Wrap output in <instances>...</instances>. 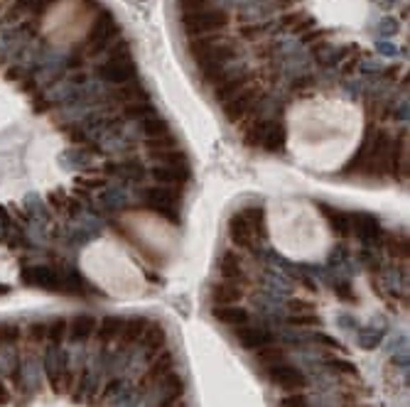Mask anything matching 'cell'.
<instances>
[{
  "instance_id": "6da1fadb",
  "label": "cell",
  "mask_w": 410,
  "mask_h": 407,
  "mask_svg": "<svg viewBox=\"0 0 410 407\" xmlns=\"http://www.w3.org/2000/svg\"><path fill=\"white\" fill-rule=\"evenodd\" d=\"M265 235V211L263 206H244L229 219V238L236 248L255 251L258 240Z\"/></svg>"
},
{
  "instance_id": "7a4b0ae2",
  "label": "cell",
  "mask_w": 410,
  "mask_h": 407,
  "mask_svg": "<svg viewBox=\"0 0 410 407\" xmlns=\"http://www.w3.org/2000/svg\"><path fill=\"white\" fill-rule=\"evenodd\" d=\"M287 142V133L285 126L281 120L273 118H260L249 123L244 131V145L253 147V150H263V152H283Z\"/></svg>"
},
{
  "instance_id": "3957f363",
  "label": "cell",
  "mask_w": 410,
  "mask_h": 407,
  "mask_svg": "<svg viewBox=\"0 0 410 407\" xmlns=\"http://www.w3.org/2000/svg\"><path fill=\"white\" fill-rule=\"evenodd\" d=\"M229 20H231L229 13L219 10V8H204V10L182 13L180 15L182 32L189 37H202V35L221 32L223 27H229Z\"/></svg>"
},
{
  "instance_id": "277c9868",
  "label": "cell",
  "mask_w": 410,
  "mask_h": 407,
  "mask_svg": "<svg viewBox=\"0 0 410 407\" xmlns=\"http://www.w3.org/2000/svg\"><path fill=\"white\" fill-rule=\"evenodd\" d=\"M118 35H120V27H118V22H116L113 13L104 8V10H99V15L94 17L91 30H88L86 37H84V47H88V54L96 57V54L104 52L106 44Z\"/></svg>"
},
{
  "instance_id": "5b68a950",
  "label": "cell",
  "mask_w": 410,
  "mask_h": 407,
  "mask_svg": "<svg viewBox=\"0 0 410 407\" xmlns=\"http://www.w3.org/2000/svg\"><path fill=\"white\" fill-rule=\"evenodd\" d=\"M260 96H263L260 86H249V89H244L239 96H234L229 103H223V115H226L231 123H241V120H246V115L258 108Z\"/></svg>"
},
{
  "instance_id": "8992f818",
  "label": "cell",
  "mask_w": 410,
  "mask_h": 407,
  "mask_svg": "<svg viewBox=\"0 0 410 407\" xmlns=\"http://www.w3.org/2000/svg\"><path fill=\"white\" fill-rule=\"evenodd\" d=\"M192 57H194V62L199 64V69H204V67H223V64H229V62H234V59H239V49H236L231 42H214V44H209V47L194 52Z\"/></svg>"
},
{
  "instance_id": "52a82bcc",
  "label": "cell",
  "mask_w": 410,
  "mask_h": 407,
  "mask_svg": "<svg viewBox=\"0 0 410 407\" xmlns=\"http://www.w3.org/2000/svg\"><path fill=\"white\" fill-rule=\"evenodd\" d=\"M265 373H268V378L276 383L278 388H283V390H287V392H297L307 385L305 373H302L300 368H295V365L283 363V360L276 365H270V368H265Z\"/></svg>"
},
{
  "instance_id": "ba28073f",
  "label": "cell",
  "mask_w": 410,
  "mask_h": 407,
  "mask_svg": "<svg viewBox=\"0 0 410 407\" xmlns=\"http://www.w3.org/2000/svg\"><path fill=\"white\" fill-rule=\"evenodd\" d=\"M352 235H356L361 243H374L384 235L381 221L363 211H352Z\"/></svg>"
},
{
  "instance_id": "9c48e42d",
  "label": "cell",
  "mask_w": 410,
  "mask_h": 407,
  "mask_svg": "<svg viewBox=\"0 0 410 407\" xmlns=\"http://www.w3.org/2000/svg\"><path fill=\"white\" fill-rule=\"evenodd\" d=\"M236 339L244 349L249 351H258L260 346L276 344V334L265 326H253V324H244V326H236Z\"/></svg>"
},
{
  "instance_id": "30bf717a",
  "label": "cell",
  "mask_w": 410,
  "mask_h": 407,
  "mask_svg": "<svg viewBox=\"0 0 410 407\" xmlns=\"http://www.w3.org/2000/svg\"><path fill=\"white\" fill-rule=\"evenodd\" d=\"M150 177L160 184L184 189V184H189V179H192V169H189V165H160V167L150 169Z\"/></svg>"
},
{
  "instance_id": "8fae6325",
  "label": "cell",
  "mask_w": 410,
  "mask_h": 407,
  "mask_svg": "<svg viewBox=\"0 0 410 407\" xmlns=\"http://www.w3.org/2000/svg\"><path fill=\"white\" fill-rule=\"evenodd\" d=\"M96 326H99V319L96 317H91V314H77V317L69 319L67 341H72V344H84V341H88L96 334Z\"/></svg>"
},
{
  "instance_id": "7c38bea8",
  "label": "cell",
  "mask_w": 410,
  "mask_h": 407,
  "mask_svg": "<svg viewBox=\"0 0 410 407\" xmlns=\"http://www.w3.org/2000/svg\"><path fill=\"white\" fill-rule=\"evenodd\" d=\"M135 64L130 62H106L104 67L99 69V76L104 78L106 84L111 86H123V84H130V78L135 76Z\"/></svg>"
},
{
  "instance_id": "4fadbf2b",
  "label": "cell",
  "mask_w": 410,
  "mask_h": 407,
  "mask_svg": "<svg viewBox=\"0 0 410 407\" xmlns=\"http://www.w3.org/2000/svg\"><path fill=\"white\" fill-rule=\"evenodd\" d=\"M244 89H249V74H229L221 84L214 86V99L223 106V103H229L234 96H239Z\"/></svg>"
},
{
  "instance_id": "5bb4252c",
  "label": "cell",
  "mask_w": 410,
  "mask_h": 407,
  "mask_svg": "<svg viewBox=\"0 0 410 407\" xmlns=\"http://www.w3.org/2000/svg\"><path fill=\"white\" fill-rule=\"evenodd\" d=\"M212 314L216 322L226 324V326H244L251 322L249 309L239 307V304H214Z\"/></svg>"
},
{
  "instance_id": "9a60e30c",
  "label": "cell",
  "mask_w": 410,
  "mask_h": 407,
  "mask_svg": "<svg viewBox=\"0 0 410 407\" xmlns=\"http://www.w3.org/2000/svg\"><path fill=\"white\" fill-rule=\"evenodd\" d=\"M145 329H148V319L145 317L123 319V329H120V336H118V346L120 349H130V346L138 344V341L143 339Z\"/></svg>"
},
{
  "instance_id": "2e32d148",
  "label": "cell",
  "mask_w": 410,
  "mask_h": 407,
  "mask_svg": "<svg viewBox=\"0 0 410 407\" xmlns=\"http://www.w3.org/2000/svg\"><path fill=\"white\" fill-rule=\"evenodd\" d=\"M172 368H175V356H172L170 351H162L160 356H155V358L150 360V368H148L145 376H143V388L150 385V383L162 381L167 373H172Z\"/></svg>"
},
{
  "instance_id": "e0dca14e",
  "label": "cell",
  "mask_w": 410,
  "mask_h": 407,
  "mask_svg": "<svg viewBox=\"0 0 410 407\" xmlns=\"http://www.w3.org/2000/svg\"><path fill=\"white\" fill-rule=\"evenodd\" d=\"M320 211L327 216L329 226H332V231L339 235V238L352 235V211L334 209V206H327V204H320Z\"/></svg>"
},
{
  "instance_id": "ac0fdd59",
  "label": "cell",
  "mask_w": 410,
  "mask_h": 407,
  "mask_svg": "<svg viewBox=\"0 0 410 407\" xmlns=\"http://www.w3.org/2000/svg\"><path fill=\"white\" fill-rule=\"evenodd\" d=\"M219 275L226 282H239L244 280V263H241V256L236 251H226L219 258Z\"/></svg>"
},
{
  "instance_id": "d6986e66",
  "label": "cell",
  "mask_w": 410,
  "mask_h": 407,
  "mask_svg": "<svg viewBox=\"0 0 410 407\" xmlns=\"http://www.w3.org/2000/svg\"><path fill=\"white\" fill-rule=\"evenodd\" d=\"M120 329H123V319H120V317H104V319H99L96 336H99L101 349H109L113 341H118Z\"/></svg>"
},
{
  "instance_id": "ffe728a7",
  "label": "cell",
  "mask_w": 410,
  "mask_h": 407,
  "mask_svg": "<svg viewBox=\"0 0 410 407\" xmlns=\"http://www.w3.org/2000/svg\"><path fill=\"white\" fill-rule=\"evenodd\" d=\"M143 349H145V354L150 356H157V351L165 349V341H167V334H165V326L157 322H148V329L145 334H143Z\"/></svg>"
},
{
  "instance_id": "44dd1931",
  "label": "cell",
  "mask_w": 410,
  "mask_h": 407,
  "mask_svg": "<svg viewBox=\"0 0 410 407\" xmlns=\"http://www.w3.org/2000/svg\"><path fill=\"white\" fill-rule=\"evenodd\" d=\"M162 407H170L175 405V402H180V397L184 395V381H182V376H177V373H167L165 378H162Z\"/></svg>"
},
{
  "instance_id": "7402d4cb",
  "label": "cell",
  "mask_w": 410,
  "mask_h": 407,
  "mask_svg": "<svg viewBox=\"0 0 410 407\" xmlns=\"http://www.w3.org/2000/svg\"><path fill=\"white\" fill-rule=\"evenodd\" d=\"M244 297V292H241V288L236 285V282H216L212 288V302L214 304H236L239 299Z\"/></svg>"
},
{
  "instance_id": "603a6c76",
  "label": "cell",
  "mask_w": 410,
  "mask_h": 407,
  "mask_svg": "<svg viewBox=\"0 0 410 407\" xmlns=\"http://www.w3.org/2000/svg\"><path fill=\"white\" fill-rule=\"evenodd\" d=\"M67 326H69V319H64V317L49 319L45 346H49V349H62V344L67 341Z\"/></svg>"
},
{
  "instance_id": "cb8c5ba5",
  "label": "cell",
  "mask_w": 410,
  "mask_h": 407,
  "mask_svg": "<svg viewBox=\"0 0 410 407\" xmlns=\"http://www.w3.org/2000/svg\"><path fill=\"white\" fill-rule=\"evenodd\" d=\"M22 344V326L17 322H0V349H17Z\"/></svg>"
},
{
  "instance_id": "d4e9b609",
  "label": "cell",
  "mask_w": 410,
  "mask_h": 407,
  "mask_svg": "<svg viewBox=\"0 0 410 407\" xmlns=\"http://www.w3.org/2000/svg\"><path fill=\"white\" fill-rule=\"evenodd\" d=\"M150 96H148L145 86L141 84H123L118 91H113V101H123V103H143V101H148Z\"/></svg>"
},
{
  "instance_id": "484cf974",
  "label": "cell",
  "mask_w": 410,
  "mask_h": 407,
  "mask_svg": "<svg viewBox=\"0 0 410 407\" xmlns=\"http://www.w3.org/2000/svg\"><path fill=\"white\" fill-rule=\"evenodd\" d=\"M141 131H143V135H145L148 140H157V138L170 135V123H167L165 118H157V115H152V118L143 120Z\"/></svg>"
},
{
  "instance_id": "4316f807",
  "label": "cell",
  "mask_w": 410,
  "mask_h": 407,
  "mask_svg": "<svg viewBox=\"0 0 410 407\" xmlns=\"http://www.w3.org/2000/svg\"><path fill=\"white\" fill-rule=\"evenodd\" d=\"M152 160H157L160 165H189L187 152L182 147H172V150H155L150 152Z\"/></svg>"
},
{
  "instance_id": "83f0119b",
  "label": "cell",
  "mask_w": 410,
  "mask_h": 407,
  "mask_svg": "<svg viewBox=\"0 0 410 407\" xmlns=\"http://www.w3.org/2000/svg\"><path fill=\"white\" fill-rule=\"evenodd\" d=\"M283 358H285V351H283L278 344H268V346H260L258 349V363L263 365V368H270V365L281 363Z\"/></svg>"
},
{
  "instance_id": "f1b7e54d",
  "label": "cell",
  "mask_w": 410,
  "mask_h": 407,
  "mask_svg": "<svg viewBox=\"0 0 410 407\" xmlns=\"http://www.w3.org/2000/svg\"><path fill=\"white\" fill-rule=\"evenodd\" d=\"M310 17H307V13L305 10H292V13H287V15H283V20H281V25L285 27V30H292V32H305V30H310Z\"/></svg>"
},
{
  "instance_id": "f546056e",
  "label": "cell",
  "mask_w": 410,
  "mask_h": 407,
  "mask_svg": "<svg viewBox=\"0 0 410 407\" xmlns=\"http://www.w3.org/2000/svg\"><path fill=\"white\" fill-rule=\"evenodd\" d=\"M155 115V106L150 101H143V103H125L123 106V118L128 120H141V118H152Z\"/></svg>"
},
{
  "instance_id": "4dcf8cb0",
  "label": "cell",
  "mask_w": 410,
  "mask_h": 407,
  "mask_svg": "<svg viewBox=\"0 0 410 407\" xmlns=\"http://www.w3.org/2000/svg\"><path fill=\"white\" fill-rule=\"evenodd\" d=\"M118 174L123 179H130V182H141V179H145L148 169L143 167L138 160H128V162H123V165H118ZM118 174H116V177H118Z\"/></svg>"
},
{
  "instance_id": "1f68e13d",
  "label": "cell",
  "mask_w": 410,
  "mask_h": 407,
  "mask_svg": "<svg viewBox=\"0 0 410 407\" xmlns=\"http://www.w3.org/2000/svg\"><path fill=\"white\" fill-rule=\"evenodd\" d=\"M324 365H327L332 373H339V376H356V365L347 358H327Z\"/></svg>"
},
{
  "instance_id": "d6a6232c",
  "label": "cell",
  "mask_w": 410,
  "mask_h": 407,
  "mask_svg": "<svg viewBox=\"0 0 410 407\" xmlns=\"http://www.w3.org/2000/svg\"><path fill=\"white\" fill-rule=\"evenodd\" d=\"M287 324H292V326H320V317H317L315 309H312V312L290 314V317H287Z\"/></svg>"
},
{
  "instance_id": "836d02e7",
  "label": "cell",
  "mask_w": 410,
  "mask_h": 407,
  "mask_svg": "<svg viewBox=\"0 0 410 407\" xmlns=\"http://www.w3.org/2000/svg\"><path fill=\"white\" fill-rule=\"evenodd\" d=\"M128 59H130V44L128 42H118L109 52V62H128Z\"/></svg>"
},
{
  "instance_id": "e575fe53",
  "label": "cell",
  "mask_w": 410,
  "mask_h": 407,
  "mask_svg": "<svg viewBox=\"0 0 410 407\" xmlns=\"http://www.w3.org/2000/svg\"><path fill=\"white\" fill-rule=\"evenodd\" d=\"M182 13H194V10H204V8L212 6V0H177Z\"/></svg>"
},
{
  "instance_id": "d590c367",
  "label": "cell",
  "mask_w": 410,
  "mask_h": 407,
  "mask_svg": "<svg viewBox=\"0 0 410 407\" xmlns=\"http://www.w3.org/2000/svg\"><path fill=\"white\" fill-rule=\"evenodd\" d=\"M334 294H337L339 299H342V302H356V292H354L352 290V285H347V282H337V285H334Z\"/></svg>"
},
{
  "instance_id": "8d00e7d4",
  "label": "cell",
  "mask_w": 410,
  "mask_h": 407,
  "mask_svg": "<svg viewBox=\"0 0 410 407\" xmlns=\"http://www.w3.org/2000/svg\"><path fill=\"white\" fill-rule=\"evenodd\" d=\"M315 339H317V344H322L324 349L334 351V354H342V351H344V346L339 344L334 336H329V334H315Z\"/></svg>"
},
{
  "instance_id": "74e56055",
  "label": "cell",
  "mask_w": 410,
  "mask_h": 407,
  "mask_svg": "<svg viewBox=\"0 0 410 407\" xmlns=\"http://www.w3.org/2000/svg\"><path fill=\"white\" fill-rule=\"evenodd\" d=\"M281 407H310V402H307V397L300 395V392H292V395H287L285 400L281 402Z\"/></svg>"
},
{
  "instance_id": "f35d334b",
  "label": "cell",
  "mask_w": 410,
  "mask_h": 407,
  "mask_svg": "<svg viewBox=\"0 0 410 407\" xmlns=\"http://www.w3.org/2000/svg\"><path fill=\"white\" fill-rule=\"evenodd\" d=\"M263 32H265L263 25H244L241 27V37H246V40H258Z\"/></svg>"
},
{
  "instance_id": "ab89813d",
  "label": "cell",
  "mask_w": 410,
  "mask_h": 407,
  "mask_svg": "<svg viewBox=\"0 0 410 407\" xmlns=\"http://www.w3.org/2000/svg\"><path fill=\"white\" fill-rule=\"evenodd\" d=\"M287 309H290V314H300V312H312V302H305V299H290L287 302Z\"/></svg>"
},
{
  "instance_id": "60d3db41",
  "label": "cell",
  "mask_w": 410,
  "mask_h": 407,
  "mask_svg": "<svg viewBox=\"0 0 410 407\" xmlns=\"http://www.w3.org/2000/svg\"><path fill=\"white\" fill-rule=\"evenodd\" d=\"M324 37V30H320V27H312V30H307L305 35H302V42L305 44H315L317 40H322Z\"/></svg>"
},
{
  "instance_id": "b9f144b4",
  "label": "cell",
  "mask_w": 410,
  "mask_h": 407,
  "mask_svg": "<svg viewBox=\"0 0 410 407\" xmlns=\"http://www.w3.org/2000/svg\"><path fill=\"white\" fill-rule=\"evenodd\" d=\"M118 388H120V381H113V383H109V385H106V395H109V392H116V390H118Z\"/></svg>"
},
{
  "instance_id": "7bdbcfd3",
  "label": "cell",
  "mask_w": 410,
  "mask_h": 407,
  "mask_svg": "<svg viewBox=\"0 0 410 407\" xmlns=\"http://www.w3.org/2000/svg\"><path fill=\"white\" fill-rule=\"evenodd\" d=\"M170 407H187L184 402H175V405H170Z\"/></svg>"
}]
</instances>
